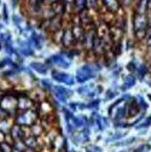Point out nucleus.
<instances>
[{
    "instance_id": "nucleus-1",
    "label": "nucleus",
    "mask_w": 151,
    "mask_h": 152,
    "mask_svg": "<svg viewBox=\"0 0 151 152\" xmlns=\"http://www.w3.org/2000/svg\"><path fill=\"white\" fill-rule=\"evenodd\" d=\"M0 147H1V151L3 152H13V146L7 144L6 141H3V143H0Z\"/></svg>"
},
{
    "instance_id": "nucleus-2",
    "label": "nucleus",
    "mask_w": 151,
    "mask_h": 152,
    "mask_svg": "<svg viewBox=\"0 0 151 152\" xmlns=\"http://www.w3.org/2000/svg\"><path fill=\"white\" fill-rule=\"evenodd\" d=\"M13 152H23V151H19V150H16V149H13Z\"/></svg>"
},
{
    "instance_id": "nucleus-3",
    "label": "nucleus",
    "mask_w": 151,
    "mask_h": 152,
    "mask_svg": "<svg viewBox=\"0 0 151 152\" xmlns=\"http://www.w3.org/2000/svg\"><path fill=\"white\" fill-rule=\"evenodd\" d=\"M0 152H3V151H1V147H0Z\"/></svg>"
}]
</instances>
